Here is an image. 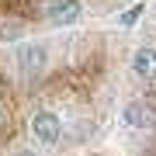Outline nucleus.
<instances>
[{
	"mask_svg": "<svg viewBox=\"0 0 156 156\" xmlns=\"http://www.w3.org/2000/svg\"><path fill=\"white\" fill-rule=\"evenodd\" d=\"M31 135L38 142H45V146H52L62 135V122L52 111H35V118H31Z\"/></svg>",
	"mask_w": 156,
	"mask_h": 156,
	"instance_id": "1",
	"label": "nucleus"
},
{
	"mask_svg": "<svg viewBox=\"0 0 156 156\" xmlns=\"http://www.w3.org/2000/svg\"><path fill=\"white\" fill-rule=\"evenodd\" d=\"M132 73L142 80V83L156 87V49L153 45H142V49L132 56Z\"/></svg>",
	"mask_w": 156,
	"mask_h": 156,
	"instance_id": "2",
	"label": "nucleus"
},
{
	"mask_svg": "<svg viewBox=\"0 0 156 156\" xmlns=\"http://www.w3.org/2000/svg\"><path fill=\"white\" fill-rule=\"evenodd\" d=\"M125 125L128 128H153L156 125V111L146 101H132V104L125 108Z\"/></svg>",
	"mask_w": 156,
	"mask_h": 156,
	"instance_id": "3",
	"label": "nucleus"
},
{
	"mask_svg": "<svg viewBox=\"0 0 156 156\" xmlns=\"http://www.w3.org/2000/svg\"><path fill=\"white\" fill-rule=\"evenodd\" d=\"M80 17V4L76 0H52L49 4V21L52 24H73Z\"/></svg>",
	"mask_w": 156,
	"mask_h": 156,
	"instance_id": "4",
	"label": "nucleus"
},
{
	"mask_svg": "<svg viewBox=\"0 0 156 156\" xmlns=\"http://www.w3.org/2000/svg\"><path fill=\"white\" fill-rule=\"evenodd\" d=\"M17 66H21L24 73H38L45 66V49L42 45H21V52H17Z\"/></svg>",
	"mask_w": 156,
	"mask_h": 156,
	"instance_id": "5",
	"label": "nucleus"
},
{
	"mask_svg": "<svg viewBox=\"0 0 156 156\" xmlns=\"http://www.w3.org/2000/svg\"><path fill=\"white\" fill-rule=\"evenodd\" d=\"M139 14H142V4H135V7H128V11L122 14V24H125V28H128V24H135V21H139Z\"/></svg>",
	"mask_w": 156,
	"mask_h": 156,
	"instance_id": "6",
	"label": "nucleus"
},
{
	"mask_svg": "<svg viewBox=\"0 0 156 156\" xmlns=\"http://www.w3.org/2000/svg\"><path fill=\"white\" fill-rule=\"evenodd\" d=\"M14 156H35V153H28V149H21V153H14Z\"/></svg>",
	"mask_w": 156,
	"mask_h": 156,
	"instance_id": "7",
	"label": "nucleus"
}]
</instances>
